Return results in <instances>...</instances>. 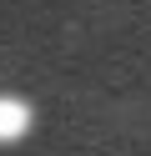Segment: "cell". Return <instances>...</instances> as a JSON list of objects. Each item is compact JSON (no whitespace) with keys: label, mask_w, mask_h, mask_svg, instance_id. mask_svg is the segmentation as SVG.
<instances>
[{"label":"cell","mask_w":151,"mask_h":156,"mask_svg":"<svg viewBox=\"0 0 151 156\" xmlns=\"http://www.w3.org/2000/svg\"><path fill=\"white\" fill-rule=\"evenodd\" d=\"M30 121H35L30 101H20V96H0V146H15L20 136L30 131Z\"/></svg>","instance_id":"6da1fadb"}]
</instances>
